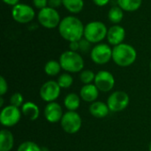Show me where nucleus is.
Wrapping results in <instances>:
<instances>
[{
	"label": "nucleus",
	"mask_w": 151,
	"mask_h": 151,
	"mask_svg": "<svg viewBox=\"0 0 151 151\" xmlns=\"http://www.w3.org/2000/svg\"><path fill=\"white\" fill-rule=\"evenodd\" d=\"M58 29L60 36L69 42L80 41L84 37L85 26L83 22L74 15H68L63 18Z\"/></svg>",
	"instance_id": "1"
},
{
	"label": "nucleus",
	"mask_w": 151,
	"mask_h": 151,
	"mask_svg": "<svg viewBox=\"0 0 151 151\" xmlns=\"http://www.w3.org/2000/svg\"><path fill=\"white\" fill-rule=\"evenodd\" d=\"M137 59V51L131 44L123 42L112 48V60L119 67H128Z\"/></svg>",
	"instance_id": "2"
},
{
	"label": "nucleus",
	"mask_w": 151,
	"mask_h": 151,
	"mask_svg": "<svg viewBox=\"0 0 151 151\" xmlns=\"http://www.w3.org/2000/svg\"><path fill=\"white\" fill-rule=\"evenodd\" d=\"M59 63L62 70L69 73H77L84 70L85 62L82 56L77 51L70 50L64 51L59 57Z\"/></svg>",
	"instance_id": "3"
},
{
	"label": "nucleus",
	"mask_w": 151,
	"mask_h": 151,
	"mask_svg": "<svg viewBox=\"0 0 151 151\" xmlns=\"http://www.w3.org/2000/svg\"><path fill=\"white\" fill-rule=\"evenodd\" d=\"M108 27L106 25L99 20H93L85 25L84 38L92 44L102 42L107 37Z\"/></svg>",
	"instance_id": "4"
},
{
	"label": "nucleus",
	"mask_w": 151,
	"mask_h": 151,
	"mask_svg": "<svg viewBox=\"0 0 151 151\" xmlns=\"http://www.w3.org/2000/svg\"><path fill=\"white\" fill-rule=\"evenodd\" d=\"M36 17L38 23L46 29H54L58 27L62 19L58 10L50 6L40 10Z\"/></svg>",
	"instance_id": "5"
},
{
	"label": "nucleus",
	"mask_w": 151,
	"mask_h": 151,
	"mask_svg": "<svg viewBox=\"0 0 151 151\" xmlns=\"http://www.w3.org/2000/svg\"><path fill=\"white\" fill-rule=\"evenodd\" d=\"M11 14L13 20L19 24H28L35 18V7L24 3H19L13 6Z\"/></svg>",
	"instance_id": "6"
},
{
	"label": "nucleus",
	"mask_w": 151,
	"mask_h": 151,
	"mask_svg": "<svg viewBox=\"0 0 151 151\" xmlns=\"http://www.w3.org/2000/svg\"><path fill=\"white\" fill-rule=\"evenodd\" d=\"M91 60L98 65H104L112 60V48L109 43L95 44L90 51Z\"/></svg>",
	"instance_id": "7"
},
{
	"label": "nucleus",
	"mask_w": 151,
	"mask_h": 151,
	"mask_svg": "<svg viewBox=\"0 0 151 151\" xmlns=\"http://www.w3.org/2000/svg\"><path fill=\"white\" fill-rule=\"evenodd\" d=\"M60 126L66 134H74L78 133L82 127L81 117L77 111H67L64 113L60 120Z\"/></svg>",
	"instance_id": "8"
},
{
	"label": "nucleus",
	"mask_w": 151,
	"mask_h": 151,
	"mask_svg": "<svg viewBox=\"0 0 151 151\" xmlns=\"http://www.w3.org/2000/svg\"><path fill=\"white\" fill-rule=\"evenodd\" d=\"M130 103L129 96L125 91H114L107 99V105L111 112H120L127 108Z\"/></svg>",
	"instance_id": "9"
},
{
	"label": "nucleus",
	"mask_w": 151,
	"mask_h": 151,
	"mask_svg": "<svg viewBox=\"0 0 151 151\" xmlns=\"http://www.w3.org/2000/svg\"><path fill=\"white\" fill-rule=\"evenodd\" d=\"M20 108L13 105H7L1 109L0 112V123L4 127H12L16 126L21 119Z\"/></svg>",
	"instance_id": "10"
},
{
	"label": "nucleus",
	"mask_w": 151,
	"mask_h": 151,
	"mask_svg": "<svg viewBox=\"0 0 151 151\" xmlns=\"http://www.w3.org/2000/svg\"><path fill=\"white\" fill-rule=\"evenodd\" d=\"M61 88L57 81H48L44 82L39 91L40 97L42 101L48 103L56 102L61 93Z\"/></svg>",
	"instance_id": "11"
},
{
	"label": "nucleus",
	"mask_w": 151,
	"mask_h": 151,
	"mask_svg": "<svg viewBox=\"0 0 151 151\" xmlns=\"http://www.w3.org/2000/svg\"><path fill=\"white\" fill-rule=\"evenodd\" d=\"M94 84L100 92L107 93L113 89L115 86V78L111 72L100 70L96 73Z\"/></svg>",
	"instance_id": "12"
},
{
	"label": "nucleus",
	"mask_w": 151,
	"mask_h": 151,
	"mask_svg": "<svg viewBox=\"0 0 151 151\" xmlns=\"http://www.w3.org/2000/svg\"><path fill=\"white\" fill-rule=\"evenodd\" d=\"M43 114H44L45 119L49 123L55 124L57 122H60L64 115V111H63L62 106L58 103L51 102L46 104L44 111H43Z\"/></svg>",
	"instance_id": "13"
},
{
	"label": "nucleus",
	"mask_w": 151,
	"mask_h": 151,
	"mask_svg": "<svg viewBox=\"0 0 151 151\" xmlns=\"http://www.w3.org/2000/svg\"><path fill=\"white\" fill-rule=\"evenodd\" d=\"M126 29L119 25H112L111 27H108V33L106 40L108 43L111 46H117L124 42L126 39Z\"/></svg>",
	"instance_id": "14"
},
{
	"label": "nucleus",
	"mask_w": 151,
	"mask_h": 151,
	"mask_svg": "<svg viewBox=\"0 0 151 151\" xmlns=\"http://www.w3.org/2000/svg\"><path fill=\"white\" fill-rule=\"evenodd\" d=\"M99 90L96 88V86L92 83V84H87L83 85L80 90V96L81 100L87 103H94L97 101V98L99 96Z\"/></svg>",
	"instance_id": "15"
},
{
	"label": "nucleus",
	"mask_w": 151,
	"mask_h": 151,
	"mask_svg": "<svg viewBox=\"0 0 151 151\" xmlns=\"http://www.w3.org/2000/svg\"><path fill=\"white\" fill-rule=\"evenodd\" d=\"M89 113L96 119H104L110 113V109L106 103L102 101H96L90 104L88 108Z\"/></svg>",
	"instance_id": "16"
},
{
	"label": "nucleus",
	"mask_w": 151,
	"mask_h": 151,
	"mask_svg": "<svg viewBox=\"0 0 151 151\" xmlns=\"http://www.w3.org/2000/svg\"><path fill=\"white\" fill-rule=\"evenodd\" d=\"M20 110L22 115L31 121L36 120L40 116V109L38 105L31 101L25 102L22 107L20 108Z\"/></svg>",
	"instance_id": "17"
},
{
	"label": "nucleus",
	"mask_w": 151,
	"mask_h": 151,
	"mask_svg": "<svg viewBox=\"0 0 151 151\" xmlns=\"http://www.w3.org/2000/svg\"><path fill=\"white\" fill-rule=\"evenodd\" d=\"M14 146V137L11 131L2 129L0 132V151H11Z\"/></svg>",
	"instance_id": "18"
},
{
	"label": "nucleus",
	"mask_w": 151,
	"mask_h": 151,
	"mask_svg": "<svg viewBox=\"0 0 151 151\" xmlns=\"http://www.w3.org/2000/svg\"><path fill=\"white\" fill-rule=\"evenodd\" d=\"M81 96L76 93H69L64 98V106L67 111H76L81 105Z\"/></svg>",
	"instance_id": "19"
},
{
	"label": "nucleus",
	"mask_w": 151,
	"mask_h": 151,
	"mask_svg": "<svg viewBox=\"0 0 151 151\" xmlns=\"http://www.w3.org/2000/svg\"><path fill=\"white\" fill-rule=\"evenodd\" d=\"M107 17L111 23L119 25L124 19V11L118 4H115L109 9Z\"/></svg>",
	"instance_id": "20"
},
{
	"label": "nucleus",
	"mask_w": 151,
	"mask_h": 151,
	"mask_svg": "<svg viewBox=\"0 0 151 151\" xmlns=\"http://www.w3.org/2000/svg\"><path fill=\"white\" fill-rule=\"evenodd\" d=\"M85 5L84 0H63V6L72 14L80 13Z\"/></svg>",
	"instance_id": "21"
},
{
	"label": "nucleus",
	"mask_w": 151,
	"mask_h": 151,
	"mask_svg": "<svg viewBox=\"0 0 151 151\" xmlns=\"http://www.w3.org/2000/svg\"><path fill=\"white\" fill-rule=\"evenodd\" d=\"M117 4L124 12H134L141 8L142 0H117Z\"/></svg>",
	"instance_id": "22"
},
{
	"label": "nucleus",
	"mask_w": 151,
	"mask_h": 151,
	"mask_svg": "<svg viewBox=\"0 0 151 151\" xmlns=\"http://www.w3.org/2000/svg\"><path fill=\"white\" fill-rule=\"evenodd\" d=\"M61 70H62V67H61L59 61H57L54 59L49 60L44 65V73L48 76H50V77L58 75Z\"/></svg>",
	"instance_id": "23"
},
{
	"label": "nucleus",
	"mask_w": 151,
	"mask_h": 151,
	"mask_svg": "<svg viewBox=\"0 0 151 151\" xmlns=\"http://www.w3.org/2000/svg\"><path fill=\"white\" fill-rule=\"evenodd\" d=\"M58 85L61 88H69L73 83V78L69 73H61L57 80Z\"/></svg>",
	"instance_id": "24"
},
{
	"label": "nucleus",
	"mask_w": 151,
	"mask_h": 151,
	"mask_svg": "<svg viewBox=\"0 0 151 151\" xmlns=\"http://www.w3.org/2000/svg\"><path fill=\"white\" fill-rule=\"evenodd\" d=\"M96 73L89 69H84L80 73V81L84 84H92L95 81Z\"/></svg>",
	"instance_id": "25"
},
{
	"label": "nucleus",
	"mask_w": 151,
	"mask_h": 151,
	"mask_svg": "<svg viewBox=\"0 0 151 151\" xmlns=\"http://www.w3.org/2000/svg\"><path fill=\"white\" fill-rule=\"evenodd\" d=\"M16 151H42V148L34 142L26 141L19 145Z\"/></svg>",
	"instance_id": "26"
},
{
	"label": "nucleus",
	"mask_w": 151,
	"mask_h": 151,
	"mask_svg": "<svg viewBox=\"0 0 151 151\" xmlns=\"http://www.w3.org/2000/svg\"><path fill=\"white\" fill-rule=\"evenodd\" d=\"M10 104L18 108H21L24 104V97L21 93L15 92L10 97Z\"/></svg>",
	"instance_id": "27"
},
{
	"label": "nucleus",
	"mask_w": 151,
	"mask_h": 151,
	"mask_svg": "<svg viewBox=\"0 0 151 151\" xmlns=\"http://www.w3.org/2000/svg\"><path fill=\"white\" fill-rule=\"evenodd\" d=\"M80 42V51H81L82 53H88L90 52L92 50V43L90 42H88L87 39H85L84 37L79 41Z\"/></svg>",
	"instance_id": "28"
},
{
	"label": "nucleus",
	"mask_w": 151,
	"mask_h": 151,
	"mask_svg": "<svg viewBox=\"0 0 151 151\" xmlns=\"http://www.w3.org/2000/svg\"><path fill=\"white\" fill-rule=\"evenodd\" d=\"M8 91V83L4 77H0V96H4Z\"/></svg>",
	"instance_id": "29"
},
{
	"label": "nucleus",
	"mask_w": 151,
	"mask_h": 151,
	"mask_svg": "<svg viewBox=\"0 0 151 151\" xmlns=\"http://www.w3.org/2000/svg\"><path fill=\"white\" fill-rule=\"evenodd\" d=\"M49 4V0H33V5L35 9L39 11L47 7Z\"/></svg>",
	"instance_id": "30"
},
{
	"label": "nucleus",
	"mask_w": 151,
	"mask_h": 151,
	"mask_svg": "<svg viewBox=\"0 0 151 151\" xmlns=\"http://www.w3.org/2000/svg\"><path fill=\"white\" fill-rule=\"evenodd\" d=\"M48 6L54 8V9H58L63 6V0H49Z\"/></svg>",
	"instance_id": "31"
},
{
	"label": "nucleus",
	"mask_w": 151,
	"mask_h": 151,
	"mask_svg": "<svg viewBox=\"0 0 151 151\" xmlns=\"http://www.w3.org/2000/svg\"><path fill=\"white\" fill-rule=\"evenodd\" d=\"M69 50H72V51H77L78 52V50H80V42H79V41L69 42Z\"/></svg>",
	"instance_id": "32"
},
{
	"label": "nucleus",
	"mask_w": 151,
	"mask_h": 151,
	"mask_svg": "<svg viewBox=\"0 0 151 151\" xmlns=\"http://www.w3.org/2000/svg\"><path fill=\"white\" fill-rule=\"evenodd\" d=\"M92 1L94 4L98 7H104L111 2V0H92Z\"/></svg>",
	"instance_id": "33"
},
{
	"label": "nucleus",
	"mask_w": 151,
	"mask_h": 151,
	"mask_svg": "<svg viewBox=\"0 0 151 151\" xmlns=\"http://www.w3.org/2000/svg\"><path fill=\"white\" fill-rule=\"evenodd\" d=\"M4 4L9 5V6H15L16 4H19V0H2Z\"/></svg>",
	"instance_id": "34"
},
{
	"label": "nucleus",
	"mask_w": 151,
	"mask_h": 151,
	"mask_svg": "<svg viewBox=\"0 0 151 151\" xmlns=\"http://www.w3.org/2000/svg\"><path fill=\"white\" fill-rule=\"evenodd\" d=\"M4 97L3 96H0V107L1 108H4Z\"/></svg>",
	"instance_id": "35"
},
{
	"label": "nucleus",
	"mask_w": 151,
	"mask_h": 151,
	"mask_svg": "<svg viewBox=\"0 0 151 151\" xmlns=\"http://www.w3.org/2000/svg\"><path fill=\"white\" fill-rule=\"evenodd\" d=\"M42 151H50L47 148H42Z\"/></svg>",
	"instance_id": "36"
},
{
	"label": "nucleus",
	"mask_w": 151,
	"mask_h": 151,
	"mask_svg": "<svg viewBox=\"0 0 151 151\" xmlns=\"http://www.w3.org/2000/svg\"><path fill=\"white\" fill-rule=\"evenodd\" d=\"M149 151H151V141L150 142V144H149Z\"/></svg>",
	"instance_id": "37"
},
{
	"label": "nucleus",
	"mask_w": 151,
	"mask_h": 151,
	"mask_svg": "<svg viewBox=\"0 0 151 151\" xmlns=\"http://www.w3.org/2000/svg\"><path fill=\"white\" fill-rule=\"evenodd\" d=\"M150 72H151V61H150Z\"/></svg>",
	"instance_id": "38"
}]
</instances>
